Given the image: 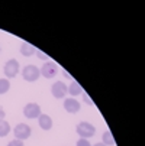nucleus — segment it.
<instances>
[{
    "label": "nucleus",
    "instance_id": "obj_1",
    "mask_svg": "<svg viewBox=\"0 0 145 146\" xmlns=\"http://www.w3.org/2000/svg\"><path fill=\"white\" fill-rule=\"evenodd\" d=\"M77 133L81 139H89V137L94 136L96 127L89 121H81V123L77 124Z\"/></svg>",
    "mask_w": 145,
    "mask_h": 146
},
{
    "label": "nucleus",
    "instance_id": "obj_2",
    "mask_svg": "<svg viewBox=\"0 0 145 146\" xmlns=\"http://www.w3.org/2000/svg\"><path fill=\"white\" fill-rule=\"evenodd\" d=\"M39 75H41V71H39V68L36 65H31L29 64V65H26L22 70V77L28 82H35L39 78Z\"/></svg>",
    "mask_w": 145,
    "mask_h": 146
},
{
    "label": "nucleus",
    "instance_id": "obj_3",
    "mask_svg": "<svg viewBox=\"0 0 145 146\" xmlns=\"http://www.w3.org/2000/svg\"><path fill=\"white\" fill-rule=\"evenodd\" d=\"M31 133H32V130H31V127L28 126L26 123H19V124H16L15 129H13L15 137H16L17 140H22V142H23L25 139H29Z\"/></svg>",
    "mask_w": 145,
    "mask_h": 146
},
{
    "label": "nucleus",
    "instance_id": "obj_4",
    "mask_svg": "<svg viewBox=\"0 0 145 146\" xmlns=\"http://www.w3.org/2000/svg\"><path fill=\"white\" fill-rule=\"evenodd\" d=\"M19 71H20V67L16 59H9L3 67V72L7 78H15L19 74Z\"/></svg>",
    "mask_w": 145,
    "mask_h": 146
},
{
    "label": "nucleus",
    "instance_id": "obj_5",
    "mask_svg": "<svg viewBox=\"0 0 145 146\" xmlns=\"http://www.w3.org/2000/svg\"><path fill=\"white\" fill-rule=\"evenodd\" d=\"M39 71H41V75L45 77V78H54L58 74V65L55 64V62L48 61L42 65V68H41Z\"/></svg>",
    "mask_w": 145,
    "mask_h": 146
},
{
    "label": "nucleus",
    "instance_id": "obj_6",
    "mask_svg": "<svg viewBox=\"0 0 145 146\" xmlns=\"http://www.w3.org/2000/svg\"><path fill=\"white\" fill-rule=\"evenodd\" d=\"M23 116L26 119H38L41 116V107L36 103H28L23 107Z\"/></svg>",
    "mask_w": 145,
    "mask_h": 146
},
{
    "label": "nucleus",
    "instance_id": "obj_7",
    "mask_svg": "<svg viewBox=\"0 0 145 146\" xmlns=\"http://www.w3.org/2000/svg\"><path fill=\"white\" fill-rule=\"evenodd\" d=\"M51 94L55 98H64L67 96V86L63 81H55L51 86Z\"/></svg>",
    "mask_w": 145,
    "mask_h": 146
},
{
    "label": "nucleus",
    "instance_id": "obj_8",
    "mask_svg": "<svg viewBox=\"0 0 145 146\" xmlns=\"http://www.w3.org/2000/svg\"><path fill=\"white\" fill-rule=\"evenodd\" d=\"M63 106H64V110L67 111V113H71V114H74V113H78L80 111V109H81V104L78 103V100H76V98H65L64 100V103H63Z\"/></svg>",
    "mask_w": 145,
    "mask_h": 146
},
{
    "label": "nucleus",
    "instance_id": "obj_9",
    "mask_svg": "<svg viewBox=\"0 0 145 146\" xmlns=\"http://www.w3.org/2000/svg\"><path fill=\"white\" fill-rule=\"evenodd\" d=\"M67 93H68L73 98H76L77 96H81L83 93H84V90H83V87L78 84L76 80H73V81H71V84L67 87Z\"/></svg>",
    "mask_w": 145,
    "mask_h": 146
},
{
    "label": "nucleus",
    "instance_id": "obj_10",
    "mask_svg": "<svg viewBox=\"0 0 145 146\" xmlns=\"http://www.w3.org/2000/svg\"><path fill=\"white\" fill-rule=\"evenodd\" d=\"M38 124H39V127L42 130H51V127H52V119L48 114H42V113H41V116L38 117Z\"/></svg>",
    "mask_w": 145,
    "mask_h": 146
},
{
    "label": "nucleus",
    "instance_id": "obj_11",
    "mask_svg": "<svg viewBox=\"0 0 145 146\" xmlns=\"http://www.w3.org/2000/svg\"><path fill=\"white\" fill-rule=\"evenodd\" d=\"M35 52H36V48L29 42H23L22 45H20V54H22L23 56H32Z\"/></svg>",
    "mask_w": 145,
    "mask_h": 146
},
{
    "label": "nucleus",
    "instance_id": "obj_12",
    "mask_svg": "<svg viewBox=\"0 0 145 146\" xmlns=\"http://www.w3.org/2000/svg\"><path fill=\"white\" fill-rule=\"evenodd\" d=\"M102 143H103V145H106V146H113V145H115L113 135H112L109 130H106L105 133H103V136H102Z\"/></svg>",
    "mask_w": 145,
    "mask_h": 146
},
{
    "label": "nucleus",
    "instance_id": "obj_13",
    "mask_svg": "<svg viewBox=\"0 0 145 146\" xmlns=\"http://www.w3.org/2000/svg\"><path fill=\"white\" fill-rule=\"evenodd\" d=\"M10 133V124L6 120L0 121V137H6Z\"/></svg>",
    "mask_w": 145,
    "mask_h": 146
},
{
    "label": "nucleus",
    "instance_id": "obj_14",
    "mask_svg": "<svg viewBox=\"0 0 145 146\" xmlns=\"http://www.w3.org/2000/svg\"><path fill=\"white\" fill-rule=\"evenodd\" d=\"M10 88V81L6 78H0V94H6Z\"/></svg>",
    "mask_w": 145,
    "mask_h": 146
},
{
    "label": "nucleus",
    "instance_id": "obj_15",
    "mask_svg": "<svg viewBox=\"0 0 145 146\" xmlns=\"http://www.w3.org/2000/svg\"><path fill=\"white\" fill-rule=\"evenodd\" d=\"M77 146H92L89 139H78L77 140Z\"/></svg>",
    "mask_w": 145,
    "mask_h": 146
},
{
    "label": "nucleus",
    "instance_id": "obj_16",
    "mask_svg": "<svg viewBox=\"0 0 145 146\" xmlns=\"http://www.w3.org/2000/svg\"><path fill=\"white\" fill-rule=\"evenodd\" d=\"M7 146H23V142L22 140H17V139H13L7 143Z\"/></svg>",
    "mask_w": 145,
    "mask_h": 146
},
{
    "label": "nucleus",
    "instance_id": "obj_17",
    "mask_svg": "<svg viewBox=\"0 0 145 146\" xmlns=\"http://www.w3.org/2000/svg\"><path fill=\"white\" fill-rule=\"evenodd\" d=\"M81 96H83V100H84V101L89 104V106H93V100H92V98L87 96V93H83Z\"/></svg>",
    "mask_w": 145,
    "mask_h": 146
},
{
    "label": "nucleus",
    "instance_id": "obj_18",
    "mask_svg": "<svg viewBox=\"0 0 145 146\" xmlns=\"http://www.w3.org/2000/svg\"><path fill=\"white\" fill-rule=\"evenodd\" d=\"M35 54L38 55V58H39V59H47V58H48V56H47V55H45L42 51H39V49H36V52H35Z\"/></svg>",
    "mask_w": 145,
    "mask_h": 146
},
{
    "label": "nucleus",
    "instance_id": "obj_19",
    "mask_svg": "<svg viewBox=\"0 0 145 146\" xmlns=\"http://www.w3.org/2000/svg\"><path fill=\"white\" fill-rule=\"evenodd\" d=\"M5 117H6V113H5V110H3V109H0V121H2V120H5Z\"/></svg>",
    "mask_w": 145,
    "mask_h": 146
},
{
    "label": "nucleus",
    "instance_id": "obj_20",
    "mask_svg": "<svg viewBox=\"0 0 145 146\" xmlns=\"http://www.w3.org/2000/svg\"><path fill=\"white\" fill-rule=\"evenodd\" d=\"M63 74H64V77H67V78H71V75H70V74H68V72H67V71H64V72H63Z\"/></svg>",
    "mask_w": 145,
    "mask_h": 146
},
{
    "label": "nucleus",
    "instance_id": "obj_21",
    "mask_svg": "<svg viewBox=\"0 0 145 146\" xmlns=\"http://www.w3.org/2000/svg\"><path fill=\"white\" fill-rule=\"evenodd\" d=\"M92 146H106V145H103V143L100 142V143H96V145H92Z\"/></svg>",
    "mask_w": 145,
    "mask_h": 146
},
{
    "label": "nucleus",
    "instance_id": "obj_22",
    "mask_svg": "<svg viewBox=\"0 0 145 146\" xmlns=\"http://www.w3.org/2000/svg\"><path fill=\"white\" fill-rule=\"evenodd\" d=\"M0 51H2V48H0Z\"/></svg>",
    "mask_w": 145,
    "mask_h": 146
}]
</instances>
